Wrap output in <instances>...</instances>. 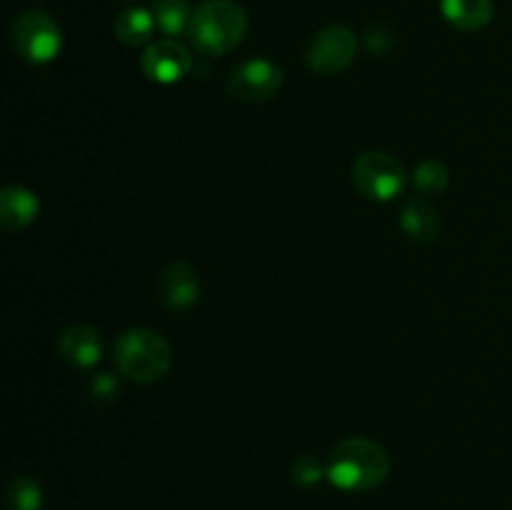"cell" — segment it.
<instances>
[{
  "label": "cell",
  "mask_w": 512,
  "mask_h": 510,
  "mask_svg": "<svg viewBox=\"0 0 512 510\" xmlns=\"http://www.w3.org/2000/svg\"><path fill=\"white\" fill-rule=\"evenodd\" d=\"M328 480L345 493H368L388 480L393 463L385 445L365 435H350L328 455Z\"/></svg>",
  "instance_id": "obj_1"
},
{
  "label": "cell",
  "mask_w": 512,
  "mask_h": 510,
  "mask_svg": "<svg viewBox=\"0 0 512 510\" xmlns=\"http://www.w3.org/2000/svg\"><path fill=\"white\" fill-rule=\"evenodd\" d=\"M248 33V15L235 0H205L193 10L188 25V40L198 53L218 58L228 55L243 43Z\"/></svg>",
  "instance_id": "obj_2"
},
{
  "label": "cell",
  "mask_w": 512,
  "mask_h": 510,
  "mask_svg": "<svg viewBox=\"0 0 512 510\" xmlns=\"http://www.w3.org/2000/svg\"><path fill=\"white\" fill-rule=\"evenodd\" d=\"M115 368L125 380L153 385L168 378L173 368V348L160 333L150 328H130L113 345Z\"/></svg>",
  "instance_id": "obj_3"
},
{
  "label": "cell",
  "mask_w": 512,
  "mask_h": 510,
  "mask_svg": "<svg viewBox=\"0 0 512 510\" xmlns=\"http://www.w3.org/2000/svg\"><path fill=\"white\" fill-rule=\"evenodd\" d=\"M10 45L25 63L48 65L63 50V30L45 10H25L10 25Z\"/></svg>",
  "instance_id": "obj_4"
},
{
  "label": "cell",
  "mask_w": 512,
  "mask_h": 510,
  "mask_svg": "<svg viewBox=\"0 0 512 510\" xmlns=\"http://www.w3.org/2000/svg\"><path fill=\"white\" fill-rule=\"evenodd\" d=\"M353 185L373 203H390L408 185V170L388 150H368L353 163Z\"/></svg>",
  "instance_id": "obj_5"
},
{
  "label": "cell",
  "mask_w": 512,
  "mask_h": 510,
  "mask_svg": "<svg viewBox=\"0 0 512 510\" xmlns=\"http://www.w3.org/2000/svg\"><path fill=\"white\" fill-rule=\"evenodd\" d=\"M360 40L348 25H328L310 38L305 48V63L315 75H340L353 65Z\"/></svg>",
  "instance_id": "obj_6"
},
{
  "label": "cell",
  "mask_w": 512,
  "mask_h": 510,
  "mask_svg": "<svg viewBox=\"0 0 512 510\" xmlns=\"http://www.w3.org/2000/svg\"><path fill=\"white\" fill-rule=\"evenodd\" d=\"M283 88V68L268 58H250L233 68L228 78V93L240 103H268Z\"/></svg>",
  "instance_id": "obj_7"
},
{
  "label": "cell",
  "mask_w": 512,
  "mask_h": 510,
  "mask_svg": "<svg viewBox=\"0 0 512 510\" xmlns=\"http://www.w3.org/2000/svg\"><path fill=\"white\" fill-rule=\"evenodd\" d=\"M193 68V55L180 40H153L140 55V70L155 85H175Z\"/></svg>",
  "instance_id": "obj_8"
},
{
  "label": "cell",
  "mask_w": 512,
  "mask_h": 510,
  "mask_svg": "<svg viewBox=\"0 0 512 510\" xmlns=\"http://www.w3.org/2000/svg\"><path fill=\"white\" fill-rule=\"evenodd\" d=\"M158 298L173 313L193 308L200 298L198 270L188 260H173L170 265H165L158 278Z\"/></svg>",
  "instance_id": "obj_9"
},
{
  "label": "cell",
  "mask_w": 512,
  "mask_h": 510,
  "mask_svg": "<svg viewBox=\"0 0 512 510\" xmlns=\"http://www.w3.org/2000/svg\"><path fill=\"white\" fill-rule=\"evenodd\" d=\"M58 355L75 370L95 368L103 358L100 330L88 323H73L58 335Z\"/></svg>",
  "instance_id": "obj_10"
},
{
  "label": "cell",
  "mask_w": 512,
  "mask_h": 510,
  "mask_svg": "<svg viewBox=\"0 0 512 510\" xmlns=\"http://www.w3.org/2000/svg\"><path fill=\"white\" fill-rule=\"evenodd\" d=\"M40 213V200L25 185H8L0 193V228L5 233H20L30 228Z\"/></svg>",
  "instance_id": "obj_11"
},
{
  "label": "cell",
  "mask_w": 512,
  "mask_h": 510,
  "mask_svg": "<svg viewBox=\"0 0 512 510\" xmlns=\"http://www.w3.org/2000/svg\"><path fill=\"white\" fill-rule=\"evenodd\" d=\"M400 230L408 235L413 243L428 245L435 243L443 230V220H440V213L428 203V200L413 198L400 208Z\"/></svg>",
  "instance_id": "obj_12"
},
{
  "label": "cell",
  "mask_w": 512,
  "mask_h": 510,
  "mask_svg": "<svg viewBox=\"0 0 512 510\" xmlns=\"http://www.w3.org/2000/svg\"><path fill=\"white\" fill-rule=\"evenodd\" d=\"M155 30H158V23H155L153 8L133 5V8H125L115 15L113 33L125 48H148L153 43Z\"/></svg>",
  "instance_id": "obj_13"
},
{
  "label": "cell",
  "mask_w": 512,
  "mask_h": 510,
  "mask_svg": "<svg viewBox=\"0 0 512 510\" xmlns=\"http://www.w3.org/2000/svg\"><path fill=\"white\" fill-rule=\"evenodd\" d=\"M440 13L453 28L473 33L488 28L495 15L493 0H440Z\"/></svg>",
  "instance_id": "obj_14"
},
{
  "label": "cell",
  "mask_w": 512,
  "mask_h": 510,
  "mask_svg": "<svg viewBox=\"0 0 512 510\" xmlns=\"http://www.w3.org/2000/svg\"><path fill=\"white\" fill-rule=\"evenodd\" d=\"M153 15L160 33H165L168 38H178V35L188 33L193 10H190V0H153Z\"/></svg>",
  "instance_id": "obj_15"
},
{
  "label": "cell",
  "mask_w": 512,
  "mask_h": 510,
  "mask_svg": "<svg viewBox=\"0 0 512 510\" xmlns=\"http://www.w3.org/2000/svg\"><path fill=\"white\" fill-rule=\"evenodd\" d=\"M410 180H413V185L420 190V193L440 195L448 190L450 170L445 163L430 158V160H423V163L415 165V170L410 173Z\"/></svg>",
  "instance_id": "obj_16"
},
{
  "label": "cell",
  "mask_w": 512,
  "mask_h": 510,
  "mask_svg": "<svg viewBox=\"0 0 512 510\" xmlns=\"http://www.w3.org/2000/svg\"><path fill=\"white\" fill-rule=\"evenodd\" d=\"M43 503V488L30 475H20L8 488V510H38Z\"/></svg>",
  "instance_id": "obj_17"
},
{
  "label": "cell",
  "mask_w": 512,
  "mask_h": 510,
  "mask_svg": "<svg viewBox=\"0 0 512 510\" xmlns=\"http://www.w3.org/2000/svg\"><path fill=\"white\" fill-rule=\"evenodd\" d=\"M325 475H328V468H325L315 455H298V458L293 460V465H290V480H293L298 488H315Z\"/></svg>",
  "instance_id": "obj_18"
},
{
  "label": "cell",
  "mask_w": 512,
  "mask_h": 510,
  "mask_svg": "<svg viewBox=\"0 0 512 510\" xmlns=\"http://www.w3.org/2000/svg\"><path fill=\"white\" fill-rule=\"evenodd\" d=\"M363 43H365V48H368L373 55H383V53H388V50L395 45V35H393V30H390L385 23H373V25H368V28H365Z\"/></svg>",
  "instance_id": "obj_19"
},
{
  "label": "cell",
  "mask_w": 512,
  "mask_h": 510,
  "mask_svg": "<svg viewBox=\"0 0 512 510\" xmlns=\"http://www.w3.org/2000/svg\"><path fill=\"white\" fill-rule=\"evenodd\" d=\"M90 395L93 400H100V403H108L118 395V380H115L113 373H100L95 375L93 383H90Z\"/></svg>",
  "instance_id": "obj_20"
}]
</instances>
